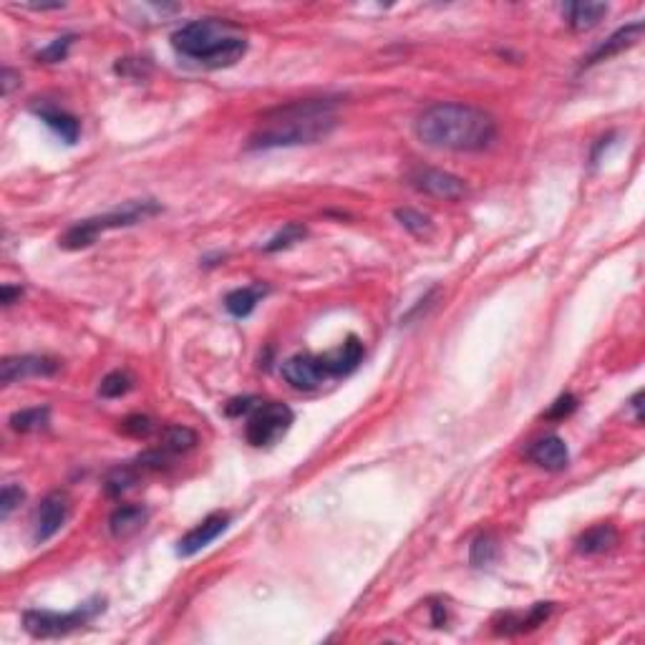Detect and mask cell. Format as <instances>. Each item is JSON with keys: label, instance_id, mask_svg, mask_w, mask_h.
<instances>
[{"label": "cell", "instance_id": "1", "mask_svg": "<svg viewBox=\"0 0 645 645\" xmlns=\"http://www.w3.org/2000/svg\"><path fill=\"white\" fill-rule=\"evenodd\" d=\"M416 137L421 144L447 152H482L497 139V121L490 112L444 101L434 104L416 119Z\"/></svg>", "mask_w": 645, "mask_h": 645}, {"label": "cell", "instance_id": "2", "mask_svg": "<svg viewBox=\"0 0 645 645\" xmlns=\"http://www.w3.org/2000/svg\"><path fill=\"white\" fill-rule=\"evenodd\" d=\"M333 109L336 104L328 98L295 101L281 109H272L265 113V127L250 137L247 149H278L325 139L338 124Z\"/></svg>", "mask_w": 645, "mask_h": 645}, {"label": "cell", "instance_id": "3", "mask_svg": "<svg viewBox=\"0 0 645 645\" xmlns=\"http://www.w3.org/2000/svg\"><path fill=\"white\" fill-rule=\"evenodd\" d=\"M172 46L180 56L207 69H230L247 54L245 33L225 18H199L172 33Z\"/></svg>", "mask_w": 645, "mask_h": 645}, {"label": "cell", "instance_id": "4", "mask_svg": "<svg viewBox=\"0 0 645 645\" xmlns=\"http://www.w3.org/2000/svg\"><path fill=\"white\" fill-rule=\"evenodd\" d=\"M159 212H162V205L155 202V199H131L129 205L119 207V210L106 212V214H98V217H88V220L76 222L63 238L58 239V245H61L63 250H71V253L86 250V247H91L104 232H109V230H121V227L139 225V222L149 220V217H155Z\"/></svg>", "mask_w": 645, "mask_h": 645}, {"label": "cell", "instance_id": "5", "mask_svg": "<svg viewBox=\"0 0 645 645\" xmlns=\"http://www.w3.org/2000/svg\"><path fill=\"white\" fill-rule=\"evenodd\" d=\"M104 598H94L88 600L81 607L71 610V613H54V610H29L23 613V628L29 635L33 638H41V641H48V638H63L69 632L79 631L88 625L98 613H104Z\"/></svg>", "mask_w": 645, "mask_h": 645}, {"label": "cell", "instance_id": "6", "mask_svg": "<svg viewBox=\"0 0 645 645\" xmlns=\"http://www.w3.org/2000/svg\"><path fill=\"white\" fill-rule=\"evenodd\" d=\"M293 421V408L288 406V404H281V401L257 404L253 414H250V419H247L245 436H247V441H250L253 447H257V449L272 447V444H278L282 436L290 431Z\"/></svg>", "mask_w": 645, "mask_h": 645}, {"label": "cell", "instance_id": "7", "mask_svg": "<svg viewBox=\"0 0 645 645\" xmlns=\"http://www.w3.org/2000/svg\"><path fill=\"white\" fill-rule=\"evenodd\" d=\"M71 512L69 497L63 491H51L48 497H43V502L33 515V542L43 545L51 537L61 532V527L66 524Z\"/></svg>", "mask_w": 645, "mask_h": 645}, {"label": "cell", "instance_id": "8", "mask_svg": "<svg viewBox=\"0 0 645 645\" xmlns=\"http://www.w3.org/2000/svg\"><path fill=\"white\" fill-rule=\"evenodd\" d=\"M282 379L295 389L313 391L321 383L331 381V371L325 364V356H313V353H297L282 364Z\"/></svg>", "mask_w": 645, "mask_h": 645}, {"label": "cell", "instance_id": "9", "mask_svg": "<svg viewBox=\"0 0 645 645\" xmlns=\"http://www.w3.org/2000/svg\"><path fill=\"white\" fill-rule=\"evenodd\" d=\"M61 371V361L51 356H8L0 364V381L3 386H11L18 381L48 379Z\"/></svg>", "mask_w": 645, "mask_h": 645}, {"label": "cell", "instance_id": "10", "mask_svg": "<svg viewBox=\"0 0 645 645\" xmlns=\"http://www.w3.org/2000/svg\"><path fill=\"white\" fill-rule=\"evenodd\" d=\"M408 182L414 189H419L423 195L436 197V199H462L466 195V184L462 177L444 172V169L419 167L408 174Z\"/></svg>", "mask_w": 645, "mask_h": 645}, {"label": "cell", "instance_id": "11", "mask_svg": "<svg viewBox=\"0 0 645 645\" xmlns=\"http://www.w3.org/2000/svg\"><path fill=\"white\" fill-rule=\"evenodd\" d=\"M227 524H230V517H227V515H220V512H217V515H210L207 519H202L195 530H189V532L180 540L177 555H180V557H192V555H197L199 549H205L210 542H214L220 534L225 532Z\"/></svg>", "mask_w": 645, "mask_h": 645}, {"label": "cell", "instance_id": "12", "mask_svg": "<svg viewBox=\"0 0 645 645\" xmlns=\"http://www.w3.org/2000/svg\"><path fill=\"white\" fill-rule=\"evenodd\" d=\"M643 29L645 23L643 21H635L631 26H623V29H617L603 46H598L592 54L588 56V61L582 63V66H595V63H603L607 58L617 56V54H623L625 48H631L635 43L641 41V36H643Z\"/></svg>", "mask_w": 645, "mask_h": 645}, {"label": "cell", "instance_id": "13", "mask_svg": "<svg viewBox=\"0 0 645 645\" xmlns=\"http://www.w3.org/2000/svg\"><path fill=\"white\" fill-rule=\"evenodd\" d=\"M322 356H325V364H328V371H331V379H346L364 361V343L356 336H351L340 348L322 353Z\"/></svg>", "mask_w": 645, "mask_h": 645}, {"label": "cell", "instance_id": "14", "mask_svg": "<svg viewBox=\"0 0 645 645\" xmlns=\"http://www.w3.org/2000/svg\"><path fill=\"white\" fill-rule=\"evenodd\" d=\"M527 457L537 466L549 469V472H562L567 466V462H570V451H567L560 436H545V439L534 441L530 451H527Z\"/></svg>", "mask_w": 645, "mask_h": 645}, {"label": "cell", "instance_id": "15", "mask_svg": "<svg viewBox=\"0 0 645 645\" xmlns=\"http://www.w3.org/2000/svg\"><path fill=\"white\" fill-rule=\"evenodd\" d=\"M552 613V603H537L527 613V616H515V613H507V616L497 617L494 620V632L499 635H519V632H530L534 628H540Z\"/></svg>", "mask_w": 645, "mask_h": 645}, {"label": "cell", "instance_id": "16", "mask_svg": "<svg viewBox=\"0 0 645 645\" xmlns=\"http://www.w3.org/2000/svg\"><path fill=\"white\" fill-rule=\"evenodd\" d=\"M33 113H36L56 137H61V141H66V144H76V141H79L81 124H79V119L71 116L69 112H61L56 106H36Z\"/></svg>", "mask_w": 645, "mask_h": 645}, {"label": "cell", "instance_id": "17", "mask_svg": "<svg viewBox=\"0 0 645 645\" xmlns=\"http://www.w3.org/2000/svg\"><path fill=\"white\" fill-rule=\"evenodd\" d=\"M562 15L570 29L582 33L595 29L603 21V15H607V3H567L562 8Z\"/></svg>", "mask_w": 645, "mask_h": 645}, {"label": "cell", "instance_id": "18", "mask_svg": "<svg viewBox=\"0 0 645 645\" xmlns=\"http://www.w3.org/2000/svg\"><path fill=\"white\" fill-rule=\"evenodd\" d=\"M577 552L580 555H603L617 545V530L613 524H598L590 527L577 537Z\"/></svg>", "mask_w": 645, "mask_h": 645}, {"label": "cell", "instance_id": "19", "mask_svg": "<svg viewBox=\"0 0 645 645\" xmlns=\"http://www.w3.org/2000/svg\"><path fill=\"white\" fill-rule=\"evenodd\" d=\"M149 517V512L139 505H124L119 509H113L112 519H109V530L116 540H124L131 537L134 532H139L144 527V522Z\"/></svg>", "mask_w": 645, "mask_h": 645}, {"label": "cell", "instance_id": "20", "mask_svg": "<svg viewBox=\"0 0 645 645\" xmlns=\"http://www.w3.org/2000/svg\"><path fill=\"white\" fill-rule=\"evenodd\" d=\"M263 295H265V288H260V285H255V288H238V290L227 293L225 297L227 313L235 315V318H247V315L255 310V306L260 303Z\"/></svg>", "mask_w": 645, "mask_h": 645}, {"label": "cell", "instance_id": "21", "mask_svg": "<svg viewBox=\"0 0 645 645\" xmlns=\"http://www.w3.org/2000/svg\"><path fill=\"white\" fill-rule=\"evenodd\" d=\"M51 419V408L48 406H36V408H23V411H15L11 416V429L18 434H30V431H41L48 426Z\"/></svg>", "mask_w": 645, "mask_h": 645}, {"label": "cell", "instance_id": "22", "mask_svg": "<svg viewBox=\"0 0 645 645\" xmlns=\"http://www.w3.org/2000/svg\"><path fill=\"white\" fill-rule=\"evenodd\" d=\"M197 447V434L189 429V426H167L162 431V449L177 457V454H184V451L195 449Z\"/></svg>", "mask_w": 645, "mask_h": 645}, {"label": "cell", "instance_id": "23", "mask_svg": "<svg viewBox=\"0 0 645 645\" xmlns=\"http://www.w3.org/2000/svg\"><path fill=\"white\" fill-rule=\"evenodd\" d=\"M497 555H499V542H497V537L490 532H484L479 534L477 540L472 542L469 562H472L474 567H490L491 562L497 560Z\"/></svg>", "mask_w": 645, "mask_h": 645}, {"label": "cell", "instance_id": "24", "mask_svg": "<svg viewBox=\"0 0 645 645\" xmlns=\"http://www.w3.org/2000/svg\"><path fill=\"white\" fill-rule=\"evenodd\" d=\"M131 389H134V379L129 376L127 371H112L106 379L101 381L98 393H101L104 398H121V396H127Z\"/></svg>", "mask_w": 645, "mask_h": 645}, {"label": "cell", "instance_id": "25", "mask_svg": "<svg viewBox=\"0 0 645 645\" xmlns=\"http://www.w3.org/2000/svg\"><path fill=\"white\" fill-rule=\"evenodd\" d=\"M306 238V227L303 225H295V222H290V225H285L275 235V238L270 239L265 245V253H278V250H288L290 245H295V242H300V239Z\"/></svg>", "mask_w": 645, "mask_h": 645}, {"label": "cell", "instance_id": "26", "mask_svg": "<svg viewBox=\"0 0 645 645\" xmlns=\"http://www.w3.org/2000/svg\"><path fill=\"white\" fill-rule=\"evenodd\" d=\"M155 421L149 419V416H144V414H131L119 426V431L131 436V439H149V436L155 434Z\"/></svg>", "mask_w": 645, "mask_h": 645}, {"label": "cell", "instance_id": "27", "mask_svg": "<svg viewBox=\"0 0 645 645\" xmlns=\"http://www.w3.org/2000/svg\"><path fill=\"white\" fill-rule=\"evenodd\" d=\"M396 220H398V225L408 230L411 235H429L431 232V220L426 217V214H421L416 210H396Z\"/></svg>", "mask_w": 645, "mask_h": 645}, {"label": "cell", "instance_id": "28", "mask_svg": "<svg viewBox=\"0 0 645 645\" xmlns=\"http://www.w3.org/2000/svg\"><path fill=\"white\" fill-rule=\"evenodd\" d=\"M137 474H139V466L134 464V466H121V469H113L109 479H106V491L116 497V494H121V491H127L134 482H137Z\"/></svg>", "mask_w": 645, "mask_h": 645}, {"label": "cell", "instance_id": "29", "mask_svg": "<svg viewBox=\"0 0 645 645\" xmlns=\"http://www.w3.org/2000/svg\"><path fill=\"white\" fill-rule=\"evenodd\" d=\"M71 43H73V36H61V38H56L48 48L38 51L36 58H38L41 63H58V61H63V58L69 56Z\"/></svg>", "mask_w": 645, "mask_h": 645}, {"label": "cell", "instance_id": "30", "mask_svg": "<svg viewBox=\"0 0 645 645\" xmlns=\"http://www.w3.org/2000/svg\"><path fill=\"white\" fill-rule=\"evenodd\" d=\"M23 499H26V491L21 490V487H15V484H5L3 491H0V517H11L15 507L21 505Z\"/></svg>", "mask_w": 645, "mask_h": 645}, {"label": "cell", "instance_id": "31", "mask_svg": "<svg viewBox=\"0 0 645 645\" xmlns=\"http://www.w3.org/2000/svg\"><path fill=\"white\" fill-rule=\"evenodd\" d=\"M577 408V398L573 393H562L560 398L548 408V414H545V419H552V421H560L565 416H570L573 411Z\"/></svg>", "mask_w": 645, "mask_h": 645}, {"label": "cell", "instance_id": "32", "mask_svg": "<svg viewBox=\"0 0 645 645\" xmlns=\"http://www.w3.org/2000/svg\"><path fill=\"white\" fill-rule=\"evenodd\" d=\"M257 404H260V401H257L255 396L232 398V401H230V404L225 406V414L227 416H232V419H238V416H245V414H253Z\"/></svg>", "mask_w": 645, "mask_h": 645}, {"label": "cell", "instance_id": "33", "mask_svg": "<svg viewBox=\"0 0 645 645\" xmlns=\"http://www.w3.org/2000/svg\"><path fill=\"white\" fill-rule=\"evenodd\" d=\"M21 76L13 69H3V96H8L13 91V86H18Z\"/></svg>", "mask_w": 645, "mask_h": 645}, {"label": "cell", "instance_id": "34", "mask_svg": "<svg viewBox=\"0 0 645 645\" xmlns=\"http://www.w3.org/2000/svg\"><path fill=\"white\" fill-rule=\"evenodd\" d=\"M0 295H3V306L8 308V306H13L15 300H21L23 290H21V288H13V285H3Z\"/></svg>", "mask_w": 645, "mask_h": 645}, {"label": "cell", "instance_id": "35", "mask_svg": "<svg viewBox=\"0 0 645 645\" xmlns=\"http://www.w3.org/2000/svg\"><path fill=\"white\" fill-rule=\"evenodd\" d=\"M641 401H643V393L638 391L631 398V408H632V414H635V423H643V416H641Z\"/></svg>", "mask_w": 645, "mask_h": 645}]
</instances>
